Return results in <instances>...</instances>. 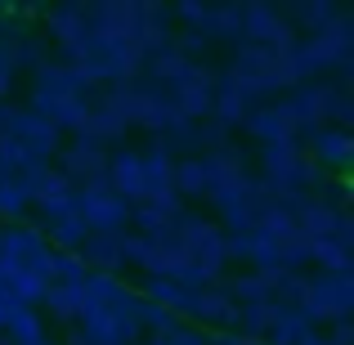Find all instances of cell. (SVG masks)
Here are the masks:
<instances>
[{
  "instance_id": "603a6c76",
  "label": "cell",
  "mask_w": 354,
  "mask_h": 345,
  "mask_svg": "<svg viewBox=\"0 0 354 345\" xmlns=\"http://www.w3.org/2000/svg\"><path fill=\"white\" fill-rule=\"evenodd\" d=\"M41 305L54 314L59 323H77L81 319V310H86V287H45V296H41Z\"/></svg>"
},
{
  "instance_id": "d6986e66",
  "label": "cell",
  "mask_w": 354,
  "mask_h": 345,
  "mask_svg": "<svg viewBox=\"0 0 354 345\" xmlns=\"http://www.w3.org/2000/svg\"><path fill=\"white\" fill-rule=\"evenodd\" d=\"M247 130L260 139V144H283V139H296V126L283 117V108H278V104L251 108V113H247Z\"/></svg>"
},
{
  "instance_id": "3957f363",
  "label": "cell",
  "mask_w": 354,
  "mask_h": 345,
  "mask_svg": "<svg viewBox=\"0 0 354 345\" xmlns=\"http://www.w3.org/2000/svg\"><path fill=\"white\" fill-rule=\"evenodd\" d=\"M81 225L90 233H126L130 225V202H121L113 189H108V180H95V184H81Z\"/></svg>"
},
{
  "instance_id": "ffe728a7",
  "label": "cell",
  "mask_w": 354,
  "mask_h": 345,
  "mask_svg": "<svg viewBox=\"0 0 354 345\" xmlns=\"http://www.w3.org/2000/svg\"><path fill=\"white\" fill-rule=\"evenodd\" d=\"M198 36L202 41H242V5H207Z\"/></svg>"
},
{
  "instance_id": "7c38bea8",
  "label": "cell",
  "mask_w": 354,
  "mask_h": 345,
  "mask_svg": "<svg viewBox=\"0 0 354 345\" xmlns=\"http://www.w3.org/2000/svg\"><path fill=\"white\" fill-rule=\"evenodd\" d=\"M225 256L234 260H247L251 269H278V238L265 229H242V233H225Z\"/></svg>"
},
{
  "instance_id": "2e32d148",
  "label": "cell",
  "mask_w": 354,
  "mask_h": 345,
  "mask_svg": "<svg viewBox=\"0 0 354 345\" xmlns=\"http://www.w3.org/2000/svg\"><path fill=\"white\" fill-rule=\"evenodd\" d=\"M108 189L117 193L121 202H144V180H139V153H130V148H117V153H108V171H104Z\"/></svg>"
},
{
  "instance_id": "8992f818",
  "label": "cell",
  "mask_w": 354,
  "mask_h": 345,
  "mask_svg": "<svg viewBox=\"0 0 354 345\" xmlns=\"http://www.w3.org/2000/svg\"><path fill=\"white\" fill-rule=\"evenodd\" d=\"M301 148H305V157H310L314 166H332V171H346L350 166V157H354V139H350V130H341V126H314V130H301Z\"/></svg>"
},
{
  "instance_id": "5bb4252c",
  "label": "cell",
  "mask_w": 354,
  "mask_h": 345,
  "mask_svg": "<svg viewBox=\"0 0 354 345\" xmlns=\"http://www.w3.org/2000/svg\"><path fill=\"white\" fill-rule=\"evenodd\" d=\"M126 130H130L126 117L108 104V95H99V99H90V108H86V117H81V126H77V135H72V139H95V144L108 148V144H117Z\"/></svg>"
},
{
  "instance_id": "b9f144b4",
  "label": "cell",
  "mask_w": 354,
  "mask_h": 345,
  "mask_svg": "<svg viewBox=\"0 0 354 345\" xmlns=\"http://www.w3.org/2000/svg\"><path fill=\"white\" fill-rule=\"evenodd\" d=\"M9 86H14V63H9V50L0 45V104H5Z\"/></svg>"
},
{
  "instance_id": "5b68a950",
  "label": "cell",
  "mask_w": 354,
  "mask_h": 345,
  "mask_svg": "<svg viewBox=\"0 0 354 345\" xmlns=\"http://www.w3.org/2000/svg\"><path fill=\"white\" fill-rule=\"evenodd\" d=\"M242 41L269 45V50H287V45H296V32L278 5H260L256 0V5H242Z\"/></svg>"
},
{
  "instance_id": "60d3db41",
  "label": "cell",
  "mask_w": 354,
  "mask_h": 345,
  "mask_svg": "<svg viewBox=\"0 0 354 345\" xmlns=\"http://www.w3.org/2000/svg\"><path fill=\"white\" fill-rule=\"evenodd\" d=\"M171 14H175V18H184V23H189L193 32H198L202 18H207V5H202V0H180V5H175Z\"/></svg>"
},
{
  "instance_id": "836d02e7",
  "label": "cell",
  "mask_w": 354,
  "mask_h": 345,
  "mask_svg": "<svg viewBox=\"0 0 354 345\" xmlns=\"http://www.w3.org/2000/svg\"><path fill=\"white\" fill-rule=\"evenodd\" d=\"M130 220H135L139 238H162V233L171 229V220H175V216H166V211H157L153 202H135V207H130Z\"/></svg>"
},
{
  "instance_id": "ba28073f",
  "label": "cell",
  "mask_w": 354,
  "mask_h": 345,
  "mask_svg": "<svg viewBox=\"0 0 354 345\" xmlns=\"http://www.w3.org/2000/svg\"><path fill=\"white\" fill-rule=\"evenodd\" d=\"M171 90V108L180 121H207L211 117V72L202 63H193V72L184 81H175Z\"/></svg>"
},
{
  "instance_id": "4316f807",
  "label": "cell",
  "mask_w": 354,
  "mask_h": 345,
  "mask_svg": "<svg viewBox=\"0 0 354 345\" xmlns=\"http://www.w3.org/2000/svg\"><path fill=\"white\" fill-rule=\"evenodd\" d=\"M5 337H9V345H36V341H45V319H41V310H27V305H18L14 319H9V328H5Z\"/></svg>"
},
{
  "instance_id": "d4e9b609",
  "label": "cell",
  "mask_w": 354,
  "mask_h": 345,
  "mask_svg": "<svg viewBox=\"0 0 354 345\" xmlns=\"http://www.w3.org/2000/svg\"><path fill=\"white\" fill-rule=\"evenodd\" d=\"M171 189H175V198H207V171H202V157H180V162H175Z\"/></svg>"
},
{
  "instance_id": "484cf974",
  "label": "cell",
  "mask_w": 354,
  "mask_h": 345,
  "mask_svg": "<svg viewBox=\"0 0 354 345\" xmlns=\"http://www.w3.org/2000/svg\"><path fill=\"white\" fill-rule=\"evenodd\" d=\"M5 50H9V63H14V72H18V68L41 72L45 63H50V50H45V41H41V36H27V32L18 36V41H9Z\"/></svg>"
},
{
  "instance_id": "6da1fadb",
  "label": "cell",
  "mask_w": 354,
  "mask_h": 345,
  "mask_svg": "<svg viewBox=\"0 0 354 345\" xmlns=\"http://www.w3.org/2000/svg\"><path fill=\"white\" fill-rule=\"evenodd\" d=\"M260 166H265V193L283 198V193H310L314 184L323 189V171L305 157L301 139H283V144H265L260 148Z\"/></svg>"
},
{
  "instance_id": "f35d334b",
  "label": "cell",
  "mask_w": 354,
  "mask_h": 345,
  "mask_svg": "<svg viewBox=\"0 0 354 345\" xmlns=\"http://www.w3.org/2000/svg\"><path fill=\"white\" fill-rule=\"evenodd\" d=\"M148 345H207V332H202V328H189V323H175L166 337H153Z\"/></svg>"
},
{
  "instance_id": "c3c4849f",
  "label": "cell",
  "mask_w": 354,
  "mask_h": 345,
  "mask_svg": "<svg viewBox=\"0 0 354 345\" xmlns=\"http://www.w3.org/2000/svg\"><path fill=\"white\" fill-rule=\"evenodd\" d=\"M247 345H260V341H247Z\"/></svg>"
},
{
  "instance_id": "d590c367",
  "label": "cell",
  "mask_w": 354,
  "mask_h": 345,
  "mask_svg": "<svg viewBox=\"0 0 354 345\" xmlns=\"http://www.w3.org/2000/svg\"><path fill=\"white\" fill-rule=\"evenodd\" d=\"M135 323H139V332H153V337H166V332H171L180 319H175V314H166L162 305H153V301H144V296H139Z\"/></svg>"
},
{
  "instance_id": "f546056e",
  "label": "cell",
  "mask_w": 354,
  "mask_h": 345,
  "mask_svg": "<svg viewBox=\"0 0 354 345\" xmlns=\"http://www.w3.org/2000/svg\"><path fill=\"white\" fill-rule=\"evenodd\" d=\"M32 207L41 211L45 229H50V225H59V220H72V216H77V211H81V193H77V189H68V193H50V198H36Z\"/></svg>"
},
{
  "instance_id": "cb8c5ba5",
  "label": "cell",
  "mask_w": 354,
  "mask_h": 345,
  "mask_svg": "<svg viewBox=\"0 0 354 345\" xmlns=\"http://www.w3.org/2000/svg\"><path fill=\"white\" fill-rule=\"evenodd\" d=\"M229 292V301L238 305H269L274 301V287H269V278L265 274H238V278H229V283H220Z\"/></svg>"
},
{
  "instance_id": "74e56055",
  "label": "cell",
  "mask_w": 354,
  "mask_h": 345,
  "mask_svg": "<svg viewBox=\"0 0 354 345\" xmlns=\"http://www.w3.org/2000/svg\"><path fill=\"white\" fill-rule=\"evenodd\" d=\"M323 121H332V126H341V130L354 121V104H350L346 86H328V117Z\"/></svg>"
},
{
  "instance_id": "277c9868",
  "label": "cell",
  "mask_w": 354,
  "mask_h": 345,
  "mask_svg": "<svg viewBox=\"0 0 354 345\" xmlns=\"http://www.w3.org/2000/svg\"><path fill=\"white\" fill-rule=\"evenodd\" d=\"M54 171H59L72 189L95 184V180H104V171H108V148L95 144V139H72V144H63L59 153H54Z\"/></svg>"
},
{
  "instance_id": "bcb514c9",
  "label": "cell",
  "mask_w": 354,
  "mask_h": 345,
  "mask_svg": "<svg viewBox=\"0 0 354 345\" xmlns=\"http://www.w3.org/2000/svg\"><path fill=\"white\" fill-rule=\"evenodd\" d=\"M5 180H9V171H5V166H0V184H5Z\"/></svg>"
},
{
  "instance_id": "e575fe53",
  "label": "cell",
  "mask_w": 354,
  "mask_h": 345,
  "mask_svg": "<svg viewBox=\"0 0 354 345\" xmlns=\"http://www.w3.org/2000/svg\"><path fill=\"white\" fill-rule=\"evenodd\" d=\"M305 260H310V238H305L301 229H292V233H283L278 238V269H301Z\"/></svg>"
},
{
  "instance_id": "7dc6e473",
  "label": "cell",
  "mask_w": 354,
  "mask_h": 345,
  "mask_svg": "<svg viewBox=\"0 0 354 345\" xmlns=\"http://www.w3.org/2000/svg\"><path fill=\"white\" fill-rule=\"evenodd\" d=\"M36 345H59V341H50V337H45V341H36Z\"/></svg>"
},
{
  "instance_id": "9c48e42d",
  "label": "cell",
  "mask_w": 354,
  "mask_h": 345,
  "mask_svg": "<svg viewBox=\"0 0 354 345\" xmlns=\"http://www.w3.org/2000/svg\"><path fill=\"white\" fill-rule=\"evenodd\" d=\"M50 41L59 45V63H72L81 54V45H86V36H90V23H86V9L81 5H54L50 14Z\"/></svg>"
},
{
  "instance_id": "e0dca14e",
  "label": "cell",
  "mask_w": 354,
  "mask_h": 345,
  "mask_svg": "<svg viewBox=\"0 0 354 345\" xmlns=\"http://www.w3.org/2000/svg\"><path fill=\"white\" fill-rule=\"evenodd\" d=\"M77 256L90 274H117L121 269V233H86Z\"/></svg>"
},
{
  "instance_id": "44dd1931",
  "label": "cell",
  "mask_w": 354,
  "mask_h": 345,
  "mask_svg": "<svg viewBox=\"0 0 354 345\" xmlns=\"http://www.w3.org/2000/svg\"><path fill=\"white\" fill-rule=\"evenodd\" d=\"M189 72H193V63L175 50V41L166 45V50H157V54H148V59H144V77L157 81V86H175V81H184Z\"/></svg>"
},
{
  "instance_id": "52a82bcc",
  "label": "cell",
  "mask_w": 354,
  "mask_h": 345,
  "mask_svg": "<svg viewBox=\"0 0 354 345\" xmlns=\"http://www.w3.org/2000/svg\"><path fill=\"white\" fill-rule=\"evenodd\" d=\"M251 104H256V95H251L247 86L234 77V72H220V77H211V121L216 126H242L251 113Z\"/></svg>"
},
{
  "instance_id": "7402d4cb",
  "label": "cell",
  "mask_w": 354,
  "mask_h": 345,
  "mask_svg": "<svg viewBox=\"0 0 354 345\" xmlns=\"http://www.w3.org/2000/svg\"><path fill=\"white\" fill-rule=\"evenodd\" d=\"M139 296H144V301H153V305H162V310L175 314V319H189L193 296H198V292H184V287H175L171 278H148Z\"/></svg>"
},
{
  "instance_id": "8fae6325",
  "label": "cell",
  "mask_w": 354,
  "mask_h": 345,
  "mask_svg": "<svg viewBox=\"0 0 354 345\" xmlns=\"http://www.w3.org/2000/svg\"><path fill=\"white\" fill-rule=\"evenodd\" d=\"M283 117L296 126V135L301 130H314V126H328V86H314V81H301V86H292V95L283 99Z\"/></svg>"
},
{
  "instance_id": "83f0119b",
  "label": "cell",
  "mask_w": 354,
  "mask_h": 345,
  "mask_svg": "<svg viewBox=\"0 0 354 345\" xmlns=\"http://www.w3.org/2000/svg\"><path fill=\"white\" fill-rule=\"evenodd\" d=\"M310 260L323 269V274H350V247H341L337 238H319V242H310Z\"/></svg>"
},
{
  "instance_id": "4dcf8cb0",
  "label": "cell",
  "mask_w": 354,
  "mask_h": 345,
  "mask_svg": "<svg viewBox=\"0 0 354 345\" xmlns=\"http://www.w3.org/2000/svg\"><path fill=\"white\" fill-rule=\"evenodd\" d=\"M86 278H90V269L81 265L77 251H54V260H50V283L54 287H81Z\"/></svg>"
},
{
  "instance_id": "d6a6232c",
  "label": "cell",
  "mask_w": 354,
  "mask_h": 345,
  "mask_svg": "<svg viewBox=\"0 0 354 345\" xmlns=\"http://www.w3.org/2000/svg\"><path fill=\"white\" fill-rule=\"evenodd\" d=\"M86 225H81V216H72V220H59V225H50L45 229V242H50V251H77L81 242H86Z\"/></svg>"
},
{
  "instance_id": "7bdbcfd3",
  "label": "cell",
  "mask_w": 354,
  "mask_h": 345,
  "mask_svg": "<svg viewBox=\"0 0 354 345\" xmlns=\"http://www.w3.org/2000/svg\"><path fill=\"white\" fill-rule=\"evenodd\" d=\"M14 310H18V301H14V296H5V292H0V332L9 328V319H14Z\"/></svg>"
},
{
  "instance_id": "1f68e13d",
  "label": "cell",
  "mask_w": 354,
  "mask_h": 345,
  "mask_svg": "<svg viewBox=\"0 0 354 345\" xmlns=\"http://www.w3.org/2000/svg\"><path fill=\"white\" fill-rule=\"evenodd\" d=\"M32 211V193L23 189V184L9 175L5 184H0V220H9V225H18V220Z\"/></svg>"
},
{
  "instance_id": "f1b7e54d",
  "label": "cell",
  "mask_w": 354,
  "mask_h": 345,
  "mask_svg": "<svg viewBox=\"0 0 354 345\" xmlns=\"http://www.w3.org/2000/svg\"><path fill=\"white\" fill-rule=\"evenodd\" d=\"M269 323H274V301L269 305H242L238 319H234V332L242 341H265Z\"/></svg>"
},
{
  "instance_id": "8d00e7d4",
  "label": "cell",
  "mask_w": 354,
  "mask_h": 345,
  "mask_svg": "<svg viewBox=\"0 0 354 345\" xmlns=\"http://www.w3.org/2000/svg\"><path fill=\"white\" fill-rule=\"evenodd\" d=\"M292 14L301 18V27H305V32H310V36H319L323 27H328L332 18L341 14V9H337V5H328V0H310V5H296Z\"/></svg>"
},
{
  "instance_id": "4fadbf2b",
  "label": "cell",
  "mask_w": 354,
  "mask_h": 345,
  "mask_svg": "<svg viewBox=\"0 0 354 345\" xmlns=\"http://www.w3.org/2000/svg\"><path fill=\"white\" fill-rule=\"evenodd\" d=\"M189 319H193V328H220V332H234V319H238V305L229 301V292L220 283H211V287H202L198 296H193V310H189Z\"/></svg>"
},
{
  "instance_id": "ac0fdd59",
  "label": "cell",
  "mask_w": 354,
  "mask_h": 345,
  "mask_svg": "<svg viewBox=\"0 0 354 345\" xmlns=\"http://www.w3.org/2000/svg\"><path fill=\"white\" fill-rule=\"evenodd\" d=\"M314 332V323L305 319V310H292V305H274V323L265 332V345H301Z\"/></svg>"
},
{
  "instance_id": "f6af8a7d",
  "label": "cell",
  "mask_w": 354,
  "mask_h": 345,
  "mask_svg": "<svg viewBox=\"0 0 354 345\" xmlns=\"http://www.w3.org/2000/svg\"><path fill=\"white\" fill-rule=\"evenodd\" d=\"M301 345H332V341H328V332H319V328H314V332H310V337H305Z\"/></svg>"
},
{
  "instance_id": "30bf717a",
  "label": "cell",
  "mask_w": 354,
  "mask_h": 345,
  "mask_svg": "<svg viewBox=\"0 0 354 345\" xmlns=\"http://www.w3.org/2000/svg\"><path fill=\"white\" fill-rule=\"evenodd\" d=\"M9 135L18 139V144L27 148V153L36 157V162H54V153L63 148V135L50 126L45 117H36L32 108H18L14 113V126H9Z\"/></svg>"
},
{
  "instance_id": "7a4b0ae2",
  "label": "cell",
  "mask_w": 354,
  "mask_h": 345,
  "mask_svg": "<svg viewBox=\"0 0 354 345\" xmlns=\"http://www.w3.org/2000/svg\"><path fill=\"white\" fill-rule=\"evenodd\" d=\"M305 319L319 328V323H337L350 319L354 310V274H319L305 278V301H301Z\"/></svg>"
},
{
  "instance_id": "ab89813d",
  "label": "cell",
  "mask_w": 354,
  "mask_h": 345,
  "mask_svg": "<svg viewBox=\"0 0 354 345\" xmlns=\"http://www.w3.org/2000/svg\"><path fill=\"white\" fill-rule=\"evenodd\" d=\"M144 247L148 242L139 233H121V265H144Z\"/></svg>"
},
{
  "instance_id": "9a60e30c",
  "label": "cell",
  "mask_w": 354,
  "mask_h": 345,
  "mask_svg": "<svg viewBox=\"0 0 354 345\" xmlns=\"http://www.w3.org/2000/svg\"><path fill=\"white\" fill-rule=\"evenodd\" d=\"M202 171H207V193H220V189H242L251 184L247 175V157L238 148H216V153H202Z\"/></svg>"
},
{
  "instance_id": "ee69618b",
  "label": "cell",
  "mask_w": 354,
  "mask_h": 345,
  "mask_svg": "<svg viewBox=\"0 0 354 345\" xmlns=\"http://www.w3.org/2000/svg\"><path fill=\"white\" fill-rule=\"evenodd\" d=\"M207 345H247V341H242L238 332H220V337H211Z\"/></svg>"
}]
</instances>
